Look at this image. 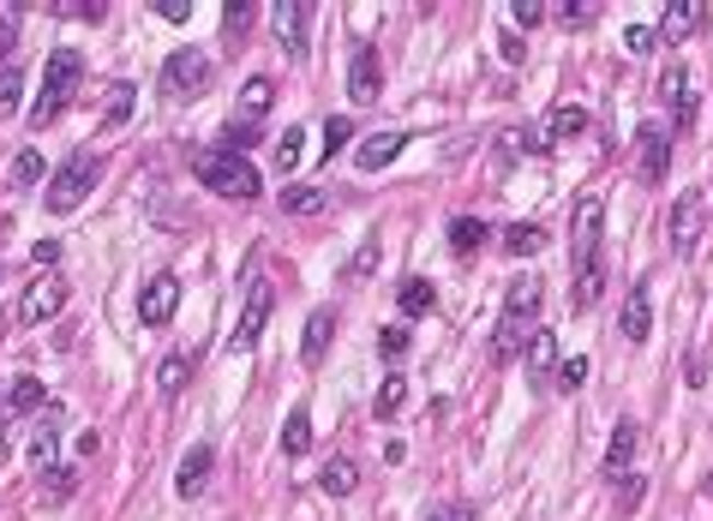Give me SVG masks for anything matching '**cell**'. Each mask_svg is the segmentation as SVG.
I'll return each instance as SVG.
<instances>
[{
    "mask_svg": "<svg viewBox=\"0 0 713 521\" xmlns=\"http://www.w3.org/2000/svg\"><path fill=\"white\" fill-rule=\"evenodd\" d=\"M654 43H659V31H647V24H630V31H623V48H630V55H647Z\"/></svg>",
    "mask_w": 713,
    "mask_h": 521,
    "instance_id": "45",
    "label": "cell"
},
{
    "mask_svg": "<svg viewBox=\"0 0 713 521\" xmlns=\"http://www.w3.org/2000/svg\"><path fill=\"white\" fill-rule=\"evenodd\" d=\"M504 60H509V67H521V60H528V55H521V36L516 31H504Z\"/></svg>",
    "mask_w": 713,
    "mask_h": 521,
    "instance_id": "53",
    "label": "cell"
},
{
    "mask_svg": "<svg viewBox=\"0 0 713 521\" xmlns=\"http://www.w3.org/2000/svg\"><path fill=\"white\" fill-rule=\"evenodd\" d=\"M666 162H671V138L659 120H647L642 132H635V174L654 186V181H666Z\"/></svg>",
    "mask_w": 713,
    "mask_h": 521,
    "instance_id": "11",
    "label": "cell"
},
{
    "mask_svg": "<svg viewBox=\"0 0 713 521\" xmlns=\"http://www.w3.org/2000/svg\"><path fill=\"white\" fill-rule=\"evenodd\" d=\"M252 12H258L252 0H228V7H222V36H228V43H240V36L252 31Z\"/></svg>",
    "mask_w": 713,
    "mask_h": 521,
    "instance_id": "36",
    "label": "cell"
},
{
    "mask_svg": "<svg viewBox=\"0 0 713 521\" xmlns=\"http://www.w3.org/2000/svg\"><path fill=\"white\" fill-rule=\"evenodd\" d=\"M348 138H354V126H348V120H330V126H324V157H336V150L348 144Z\"/></svg>",
    "mask_w": 713,
    "mask_h": 521,
    "instance_id": "49",
    "label": "cell"
},
{
    "mask_svg": "<svg viewBox=\"0 0 713 521\" xmlns=\"http://www.w3.org/2000/svg\"><path fill=\"white\" fill-rule=\"evenodd\" d=\"M55 12H67V19H91V24H96L102 12H108V7H102V0H60Z\"/></svg>",
    "mask_w": 713,
    "mask_h": 521,
    "instance_id": "46",
    "label": "cell"
},
{
    "mask_svg": "<svg viewBox=\"0 0 713 521\" xmlns=\"http://www.w3.org/2000/svg\"><path fill=\"white\" fill-rule=\"evenodd\" d=\"M271 312H276V288L258 276V282L246 288V300H240V317H234V354L258 348V336H264V324H271Z\"/></svg>",
    "mask_w": 713,
    "mask_h": 521,
    "instance_id": "6",
    "label": "cell"
},
{
    "mask_svg": "<svg viewBox=\"0 0 713 521\" xmlns=\"http://www.w3.org/2000/svg\"><path fill=\"white\" fill-rule=\"evenodd\" d=\"M708 24V0H666V12H659V43H683V36H695Z\"/></svg>",
    "mask_w": 713,
    "mask_h": 521,
    "instance_id": "13",
    "label": "cell"
},
{
    "mask_svg": "<svg viewBox=\"0 0 713 521\" xmlns=\"http://www.w3.org/2000/svg\"><path fill=\"white\" fill-rule=\"evenodd\" d=\"M647 324H654V294H647V282H635L623 300V341H647Z\"/></svg>",
    "mask_w": 713,
    "mask_h": 521,
    "instance_id": "20",
    "label": "cell"
},
{
    "mask_svg": "<svg viewBox=\"0 0 713 521\" xmlns=\"http://www.w3.org/2000/svg\"><path fill=\"white\" fill-rule=\"evenodd\" d=\"M378 354H384V360H390V366H396V360H402V354H407V329H402V324H390V329H384V336H378Z\"/></svg>",
    "mask_w": 713,
    "mask_h": 521,
    "instance_id": "42",
    "label": "cell"
},
{
    "mask_svg": "<svg viewBox=\"0 0 713 521\" xmlns=\"http://www.w3.org/2000/svg\"><path fill=\"white\" fill-rule=\"evenodd\" d=\"M324 205H330L324 186H288V193H283V210H288V216H318Z\"/></svg>",
    "mask_w": 713,
    "mask_h": 521,
    "instance_id": "31",
    "label": "cell"
},
{
    "mask_svg": "<svg viewBox=\"0 0 713 521\" xmlns=\"http://www.w3.org/2000/svg\"><path fill=\"white\" fill-rule=\"evenodd\" d=\"M133 103H138V91H133L126 79H114L108 91H102V120H108V126H126V120H133Z\"/></svg>",
    "mask_w": 713,
    "mask_h": 521,
    "instance_id": "28",
    "label": "cell"
},
{
    "mask_svg": "<svg viewBox=\"0 0 713 521\" xmlns=\"http://www.w3.org/2000/svg\"><path fill=\"white\" fill-rule=\"evenodd\" d=\"M60 306H67V282L55 270H43L31 288H24V306H19V324H48Z\"/></svg>",
    "mask_w": 713,
    "mask_h": 521,
    "instance_id": "9",
    "label": "cell"
},
{
    "mask_svg": "<svg viewBox=\"0 0 713 521\" xmlns=\"http://www.w3.org/2000/svg\"><path fill=\"white\" fill-rule=\"evenodd\" d=\"M635 438H642V431H635V419H618V426H611V443H606V474H611V479L630 474V462H635Z\"/></svg>",
    "mask_w": 713,
    "mask_h": 521,
    "instance_id": "18",
    "label": "cell"
},
{
    "mask_svg": "<svg viewBox=\"0 0 713 521\" xmlns=\"http://www.w3.org/2000/svg\"><path fill=\"white\" fill-rule=\"evenodd\" d=\"M79 84H84V55H79V48H55L48 67H43V91H36V103H31V126H36V132L60 120V108L72 103Z\"/></svg>",
    "mask_w": 713,
    "mask_h": 521,
    "instance_id": "1",
    "label": "cell"
},
{
    "mask_svg": "<svg viewBox=\"0 0 713 521\" xmlns=\"http://www.w3.org/2000/svg\"><path fill=\"white\" fill-rule=\"evenodd\" d=\"M96 181H102V157H96V150H72V157L55 169V181H48L43 205L55 210V216H72L84 198L96 193Z\"/></svg>",
    "mask_w": 713,
    "mask_h": 521,
    "instance_id": "3",
    "label": "cell"
},
{
    "mask_svg": "<svg viewBox=\"0 0 713 521\" xmlns=\"http://www.w3.org/2000/svg\"><path fill=\"white\" fill-rule=\"evenodd\" d=\"M552 372H557V336L552 329H533L528 336V378L533 384H552Z\"/></svg>",
    "mask_w": 713,
    "mask_h": 521,
    "instance_id": "21",
    "label": "cell"
},
{
    "mask_svg": "<svg viewBox=\"0 0 713 521\" xmlns=\"http://www.w3.org/2000/svg\"><path fill=\"white\" fill-rule=\"evenodd\" d=\"M582 126H588V108L564 103V108H552V120H545V138H552V144H564V138H576Z\"/></svg>",
    "mask_w": 713,
    "mask_h": 521,
    "instance_id": "30",
    "label": "cell"
},
{
    "mask_svg": "<svg viewBox=\"0 0 713 521\" xmlns=\"http://www.w3.org/2000/svg\"><path fill=\"white\" fill-rule=\"evenodd\" d=\"M210 467H216L210 443H193V455H186L181 474H174V491H181V498H198V491L210 486Z\"/></svg>",
    "mask_w": 713,
    "mask_h": 521,
    "instance_id": "17",
    "label": "cell"
},
{
    "mask_svg": "<svg viewBox=\"0 0 713 521\" xmlns=\"http://www.w3.org/2000/svg\"><path fill=\"white\" fill-rule=\"evenodd\" d=\"M600 228H606V205L600 198H576V228H570V252H576V264L600 258Z\"/></svg>",
    "mask_w": 713,
    "mask_h": 521,
    "instance_id": "10",
    "label": "cell"
},
{
    "mask_svg": "<svg viewBox=\"0 0 713 521\" xmlns=\"http://www.w3.org/2000/svg\"><path fill=\"white\" fill-rule=\"evenodd\" d=\"M480 246H486V222H480V216H456L450 222V252L456 258H474Z\"/></svg>",
    "mask_w": 713,
    "mask_h": 521,
    "instance_id": "26",
    "label": "cell"
},
{
    "mask_svg": "<svg viewBox=\"0 0 713 521\" xmlns=\"http://www.w3.org/2000/svg\"><path fill=\"white\" fill-rule=\"evenodd\" d=\"M31 258H36V264H43V270H48V264H55V258H60V246H55V240H43V246H36V252H31Z\"/></svg>",
    "mask_w": 713,
    "mask_h": 521,
    "instance_id": "54",
    "label": "cell"
},
{
    "mask_svg": "<svg viewBox=\"0 0 713 521\" xmlns=\"http://www.w3.org/2000/svg\"><path fill=\"white\" fill-rule=\"evenodd\" d=\"M55 450H60V408L48 402L43 419H36V431H31V462H36V474H43V467H55Z\"/></svg>",
    "mask_w": 713,
    "mask_h": 521,
    "instance_id": "16",
    "label": "cell"
},
{
    "mask_svg": "<svg viewBox=\"0 0 713 521\" xmlns=\"http://www.w3.org/2000/svg\"><path fill=\"white\" fill-rule=\"evenodd\" d=\"M271 96H276L271 79H246V91H240V126H258L271 114Z\"/></svg>",
    "mask_w": 713,
    "mask_h": 521,
    "instance_id": "25",
    "label": "cell"
},
{
    "mask_svg": "<svg viewBox=\"0 0 713 521\" xmlns=\"http://www.w3.org/2000/svg\"><path fill=\"white\" fill-rule=\"evenodd\" d=\"M204 91H210V55H198V48H174V55L162 60V96L181 103V96H204Z\"/></svg>",
    "mask_w": 713,
    "mask_h": 521,
    "instance_id": "5",
    "label": "cell"
},
{
    "mask_svg": "<svg viewBox=\"0 0 713 521\" xmlns=\"http://www.w3.org/2000/svg\"><path fill=\"white\" fill-rule=\"evenodd\" d=\"M606 294V264L600 258H588V264H576V288H570V306L576 312H594V300Z\"/></svg>",
    "mask_w": 713,
    "mask_h": 521,
    "instance_id": "22",
    "label": "cell"
},
{
    "mask_svg": "<svg viewBox=\"0 0 713 521\" xmlns=\"http://www.w3.org/2000/svg\"><path fill=\"white\" fill-rule=\"evenodd\" d=\"M545 12H552V7H545V0H509V19H516L521 31H528V24H540Z\"/></svg>",
    "mask_w": 713,
    "mask_h": 521,
    "instance_id": "43",
    "label": "cell"
},
{
    "mask_svg": "<svg viewBox=\"0 0 713 521\" xmlns=\"http://www.w3.org/2000/svg\"><path fill=\"white\" fill-rule=\"evenodd\" d=\"M426 521H474V510H468V503H438Z\"/></svg>",
    "mask_w": 713,
    "mask_h": 521,
    "instance_id": "51",
    "label": "cell"
},
{
    "mask_svg": "<svg viewBox=\"0 0 713 521\" xmlns=\"http://www.w3.org/2000/svg\"><path fill=\"white\" fill-rule=\"evenodd\" d=\"M402 402H407V384H402V378H384V384H378V396H372V408H378V419H396Z\"/></svg>",
    "mask_w": 713,
    "mask_h": 521,
    "instance_id": "37",
    "label": "cell"
},
{
    "mask_svg": "<svg viewBox=\"0 0 713 521\" xmlns=\"http://www.w3.org/2000/svg\"><path fill=\"white\" fill-rule=\"evenodd\" d=\"M193 169L216 198H234V205H252V198H258V169H252L246 157H234V150H204V157H193Z\"/></svg>",
    "mask_w": 713,
    "mask_h": 521,
    "instance_id": "2",
    "label": "cell"
},
{
    "mask_svg": "<svg viewBox=\"0 0 713 521\" xmlns=\"http://www.w3.org/2000/svg\"><path fill=\"white\" fill-rule=\"evenodd\" d=\"M552 384L564 390V396H570V390H582V384H588V360H582V354H570V360H557Z\"/></svg>",
    "mask_w": 713,
    "mask_h": 521,
    "instance_id": "39",
    "label": "cell"
},
{
    "mask_svg": "<svg viewBox=\"0 0 713 521\" xmlns=\"http://www.w3.org/2000/svg\"><path fill=\"white\" fill-rule=\"evenodd\" d=\"M396 306H402V317H426L432 306H438V288H432V282H419V276H407V282H402V294H396Z\"/></svg>",
    "mask_w": 713,
    "mask_h": 521,
    "instance_id": "29",
    "label": "cell"
},
{
    "mask_svg": "<svg viewBox=\"0 0 713 521\" xmlns=\"http://www.w3.org/2000/svg\"><path fill=\"white\" fill-rule=\"evenodd\" d=\"M186 378H193V360H186V354H169V360H162V372H157V390H162V396H181Z\"/></svg>",
    "mask_w": 713,
    "mask_h": 521,
    "instance_id": "33",
    "label": "cell"
},
{
    "mask_svg": "<svg viewBox=\"0 0 713 521\" xmlns=\"http://www.w3.org/2000/svg\"><path fill=\"white\" fill-rule=\"evenodd\" d=\"M19 91H24V60H7V67H0V120L19 108Z\"/></svg>",
    "mask_w": 713,
    "mask_h": 521,
    "instance_id": "34",
    "label": "cell"
},
{
    "mask_svg": "<svg viewBox=\"0 0 713 521\" xmlns=\"http://www.w3.org/2000/svg\"><path fill=\"white\" fill-rule=\"evenodd\" d=\"M354 486H360V467H354L348 455H330V462L318 467V491H330V498H348Z\"/></svg>",
    "mask_w": 713,
    "mask_h": 521,
    "instance_id": "23",
    "label": "cell"
},
{
    "mask_svg": "<svg viewBox=\"0 0 713 521\" xmlns=\"http://www.w3.org/2000/svg\"><path fill=\"white\" fill-rule=\"evenodd\" d=\"M43 396H48V390L36 384V378H19V384H12V396H7V408L12 414H36V408H48Z\"/></svg>",
    "mask_w": 713,
    "mask_h": 521,
    "instance_id": "35",
    "label": "cell"
},
{
    "mask_svg": "<svg viewBox=\"0 0 713 521\" xmlns=\"http://www.w3.org/2000/svg\"><path fill=\"white\" fill-rule=\"evenodd\" d=\"M43 479H48V503L72 498V467H43Z\"/></svg>",
    "mask_w": 713,
    "mask_h": 521,
    "instance_id": "41",
    "label": "cell"
},
{
    "mask_svg": "<svg viewBox=\"0 0 713 521\" xmlns=\"http://www.w3.org/2000/svg\"><path fill=\"white\" fill-rule=\"evenodd\" d=\"M43 181V157H36V150H19V157H12V186H36Z\"/></svg>",
    "mask_w": 713,
    "mask_h": 521,
    "instance_id": "40",
    "label": "cell"
},
{
    "mask_svg": "<svg viewBox=\"0 0 713 521\" xmlns=\"http://www.w3.org/2000/svg\"><path fill=\"white\" fill-rule=\"evenodd\" d=\"M702 228H708V193H678V205H671V228H666L671 252H695Z\"/></svg>",
    "mask_w": 713,
    "mask_h": 521,
    "instance_id": "8",
    "label": "cell"
},
{
    "mask_svg": "<svg viewBox=\"0 0 713 521\" xmlns=\"http://www.w3.org/2000/svg\"><path fill=\"white\" fill-rule=\"evenodd\" d=\"M540 246H545V228L540 222H509L504 228V252H509V258H533Z\"/></svg>",
    "mask_w": 713,
    "mask_h": 521,
    "instance_id": "27",
    "label": "cell"
},
{
    "mask_svg": "<svg viewBox=\"0 0 713 521\" xmlns=\"http://www.w3.org/2000/svg\"><path fill=\"white\" fill-rule=\"evenodd\" d=\"M312 0H283V7H271V31H276V43H283V55L288 60H300L306 55V36H312Z\"/></svg>",
    "mask_w": 713,
    "mask_h": 521,
    "instance_id": "7",
    "label": "cell"
},
{
    "mask_svg": "<svg viewBox=\"0 0 713 521\" xmlns=\"http://www.w3.org/2000/svg\"><path fill=\"white\" fill-rule=\"evenodd\" d=\"M552 12H557L564 24H588V19H594V0H564V7H552Z\"/></svg>",
    "mask_w": 713,
    "mask_h": 521,
    "instance_id": "48",
    "label": "cell"
},
{
    "mask_svg": "<svg viewBox=\"0 0 713 521\" xmlns=\"http://www.w3.org/2000/svg\"><path fill=\"white\" fill-rule=\"evenodd\" d=\"M642 491H647V486H642V479H635V474H623V479H618V510H623V516H630V510H635V503H642Z\"/></svg>",
    "mask_w": 713,
    "mask_h": 521,
    "instance_id": "47",
    "label": "cell"
},
{
    "mask_svg": "<svg viewBox=\"0 0 713 521\" xmlns=\"http://www.w3.org/2000/svg\"><path fill=\"white\" fill-rule=\"evenodd\" d=\"M498 150L509 162H521V157H540V150H552V138H545V126H504L498 132Z\"/></svg>",
    "mask_w": 713,
    "mask_h": 521,
    "instance_id": "19",
    "label": "cell"
},
{
    "mask_svg": "<svg viewBox=\"0 0 713 521\" xmlns=\"http://www.w3.org/2000/svg\"><path fill=\"white\" fill-rule=\"evenodd\" d=\"M12 43H19V7H12V12H0V67L12 60Z\"/></svg>",
    "mask_w": 713,
    "mask_h": 521,
    "instance_id": "44",
    "label": "cell"
},
{
    "mask_svg": "<svg viewBox=\"0 0 713 521\" xmlns=\"http://www.w3.org/2000/svg\"><path fill=\"white\" fill-rule=\"evenodd\" d=\"M330 336H336V317L312 312V317H306V336H300V360L318 366V360H324V348H330Z\"/></svg>",
    "mask_w": 713,
    "mask_h": 521,
    "instance_id": "24",
    "label": "cell"
},
{
    "mask_svg": "<svg viewBox=\"0 0 713 521\" xmlns=\"http://www.w3.org/2000/svg\"><path fill=\"white\" fill-rule=\"evenodd\" d=\"M0 462H7V426H0Z\"/></svg>",
    "mask_w": 713,
    "mask_h": 521,
    "instance_id": "55",
    "label": "cell"
},
{
    "mask_svg": "<svg viewBox=\"0 0 713 521\" xmlns=\"http://www.w3.org/2000/svg\"><path fill=\"white\" fill-rule=\"evenodd\" d=\"M174 306H181V276H169V270L150 276L145 294H138V317H145L150 329H162V324L174 317Z\"/></svg>",
    "mask_w": 713,
    "mask_h": 521,
    "instance_id": "12",
    "label": "cell"
},
{
    "mask_svg": "<svg viewBox=\"0 0 713 521\" xmlns=\"http://www.w3.org/2000/svg\"><path fill=\"white\" fill-rule=\"evenodd\" d=\"M402 144H407L402 126H390V132H366L360 138V157H354V162H360L366 174H378V169H390V162L402 157Z\"/></svg>",
    "mask_w": 713,
    "mask_h": 521,
    "instance_id": "15",
    "label": "cell"
},
{
    "mask_svg": "<svg viewBox=\"0 0 713 521\" xmlns=\"http://www.w3.org/2000/svg\"><path fill=\"white\" fill-rule=\"evenodd\" d=\"M300 144H306L300 126H283V138H276V169H283V174L300 169Z\"/></svg>",
    "mask_w": 713,
    "mask_h": 521,
    "instance_id": "38",
    "label": "cell"
},
{
    "mask_svg": "<svg viewBox=\"0 0 713 521\" xmlns=\"http://www.w3.org/2000/svg\"><path fill=\"white\" fill-rule=\"evenodd\" d=\"M372 264H378V240H366V246H360V258L348 264V276H372Z\"/></svg>",
    "mask_w": 713,
    "mask_h": 521,
    "instance_id": "50",
    "label": "cell"
},
{
    "mask_svg": "<svg viewBox=\"0 0 713 521\" xmlns=\"http://www.w3.org/2000/svg\"><path fill=\"white\" fill-rule=\"evenodd\" d=\"M378 91H384V67H378V48L360 43V48H354V60H348V96H354V103H372Z\"/></svg>",
    "mask_w": 713,
    "mask_h": 521,
    "instance_id": "14",
    "label": "cell"
},
{
    "mask_svg": "<svg viewBox=\"0 0 713 521\" xmlns=\"http://www.w3.org/2000/svg\"><path fill=\"white\" fill-rule=\"evenodd\" d=\"M708 491H713V474H708Z\"/></svg>",
    "mask_w": 713,
    "mask_h": 521,
    "instance_id": "56",
    "label": "cell"
},
{
    "mask_svg": "<svg viewBox=\"0 0 713 521\" xmlns=\"http://www.w3.org/2000/svg\"><path fill=\"white\" fill-rule=\"evenodd\" d=\"M533 312H540V276H521L504 294V324H498V341H492V360L498 366H509L521 354V329L533 324Z\"/></svg>",
    "mask_w": 713,
    "mask_h": 521,
    "instance_id": "4",
    "label": "cell"
},
{
    "mask_svg": "<svg viewBox=\"0 0 713 521\" xmlns=\"http://www.w3.org/2000/svg\"><path fill=\"white\" fill-rule=\"evenodd\" d=\"M283 450H288V455H306V450H312V414H306V408L288 414V426H283Z\"/></svg>",
    "mask_w": 713,
    "mask_h": 521,
    "instance_id": "32",
    "label": "cell"
},
{
    "mask_svg": "<svg viewBox=\"0 0 713 521\" xmlns=\"http://www.w3.org/2000/svg\"><path fill=\"white\" fill-rule=\"evenodd\" d=\"M150 12H162V19H169V24H181L193 7H186V0H157V7H150Z\"/></svg>",
    "mask_w": 713,
    "mask_h": 521,
    "instance_id": "52",
    "label": "cell"
}]
</instances>
